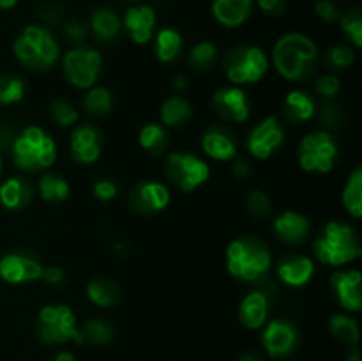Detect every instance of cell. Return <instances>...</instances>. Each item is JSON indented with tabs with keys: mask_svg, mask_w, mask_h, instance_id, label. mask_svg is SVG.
<instances>
[{
	"mask_svg": "<svg viewBox=\"0 0 362 361\" xmlns=\"http://www.w3.org/2000/svg\"><path fill=\"white\" fill-rule=\"evenodd\" d=\"M271 60L279 76L285 80H310L318 66V48L310 35L288 32L276 41Z\"/></svg>",
	"mask_w": 362,
	"mask_h": 361,
	"instance_id": "cell-1",
	"label": "cell"
},
{
	"mask_svg": "<svg viewBox=\"0 0 362 361\" xmlns=\"http://www.w3.org/2000/svg\"><path fill=\"white\" fill-rule=\"evenodd\" d=\"M313 253L320 264L345 268L362 257L361 237L352 225L332 219L325 223L315 237Z\"/></svg>",
	"mask_w": 362,
	"mask_h": 361,
	"instance_id": "cell-2",
	"label": "cell"
},
{
	"mask_svg": "<svg viewBox=\"0 0 362 361\" xmlns=\"http://www.w3.org/2000/svg\"><path fill=\"white\" fill-rule=\"evenodd\" d=\"M271 268V248L257 236L237 237L226 246V271L240 282H258Z\"/></svg>",
	"mask_w": 362,
	"mask_h": 361,
	"instance_id": "cell-3",
	"label": "cell"
},
{
	"mask_svg": "<svg viewBox=\"0 0 362 361\" xmlns=\"http://www.w3.org/2000/svg\"><path fill=\"white\" fill-rule=\"evenodd\" d=\"M18 62L34 73H46L60 60V46L45 25H27L13 45Z\"/></svg>",
	"mask_w": 362,
	"mask_h": 361,
	"instance_id": "cell-4",
	"label": "cell"
},
{
	"mask_svg": "<svg viewBox=\"0 0 362 361\" xmlns=\"http://www.w3.org/2000/svg\"><path fill=\"white\" fill-rule=\"evenodd\" d=\"M11 156L21 172H45L57 161V144L42 127L27 126L11 142Z\"/></svg>",
	"mask_w": 362,
	"mask_h": 361,
	"instance_id": "cell-5",
	"label": "cell"
},
{
	"mask_svg": "<svg viewBox=\"0 0 362 361\" xmlns=\"http://www.w3.org/2000/svg\"><path fill=\"white\" fill-rule=\"evenodd\" d=\"M35 335L49 345H62L67 342L83 343L76 315L71 306L62 303L46 304L39 310L35 317Z\"/></svg>",
	"mask_w": 362,
	"mask_h": 361,
	"instance_id": "cell-6",
	"label": "cell"
},
{
	"mask_svg": "<svg viewBox=\"0 0 362 361\" xmlns=\"http://www.w3.org/2000/svg\"><path fill=\"white\" fill-rule=\"evenodd\" d=\"M267 53L257 45H239L230 50L223 59L226 80L232 85L243 87L260 81L269 71Z\"/></svg>",
	"mask_w": 362,
	"mask_h": 361,
	"instance_id": "cell-7",
	"label": "cell"
},
{
	"mask_svg": "<svg viewBox=\"0 0 362 361\" xmlns=\"http://www.w3.org/2000/svg\"><path fill=\"white\" fill-rule=\"evenodd\" d=\"M339 147L329 131L317 130L306 133L297 145V161L304 172L329 173L338 161Z\"/></svg>",
	"mask_w": 362,
	"mask_h": 361,
	"instance_id": "cell-8",
	"label": "cell"
},
{
	"mask_svg": "<svg viewBox=\"0 0 362 361\" xmlns=\"http://www.w3.org/2000/svg\"><path fill=\"white\" fill-rule=\"evenodd\" d=\"M165 176L177 190L191 193L207 183L211 177V166L198 154L189 151H175L166 156Z\"/></svg>",
	"mask_w": 362,
	"mask_h": 361,
	"instance_id": "cell-9",
	"label": "cell"
},
{
	"mask_svg": "<svg viewBox=\"0 0 362 361\" xmlns=\"http://www.w3.org/2000/svg\"><path fill=\"white\" fill-rule=\"evenodd\" d=\"M62 73L73 87L88 91L98 84L103 71V57L90 46H74L60 60Z\"/></svg>",
	"mask_w": 362,
	"mask_h": 361,
	"instance_id": "cell-10",
	"label": "cell"
},
{
	"mask_svg": "<svg viewBox=\"0 0 362 361\" xmlns=\"http://www.w3.org/2000/svg\"><path fill=\"white\" fill-rule=\"evenodd\" d=\"M42 262L27 248L11 250L0 257V278L9 285H25L41 278Z\"/></svg>",
	"mask_w": 362,
	"mask_h": 361,
	"instance_id": "cell-11",
	"label": "cell"
},
{
	"mask_svg": "<svg viewBox=\"0 0 362 361\" xmlns=\"http://www.w3.org/2000/svg\"><path fill=\"white\" fill-rule=\"evenodd\" d=\"M285 127L276 115H269L255 124L246 138V149L255 159H269L285 144Z\"/></svg>",
	"mask_w": 362,
	"mask_h": 361,
	"instance_id": "cell-12",
	"label": "cell"
},
{
	"mask_svg": "<svg viewBox=\"0 0 362 361\" xmlns=\"http://www.w3.org/2000/svg\"><path fill=\"white\" fill-rule=\"evenodd\" d=\"M300 335L297 326L288 319H274L265 322L264 333H262V343L265 353L271 357H288L299 347Z\"/></svg>",
	"mask_w": 362,
	"mask_h": 361,
	"instance_id": "cell-13",
	"label": "cell"
},
{
	"mask_svg": "<svg viewBox=\"0 0 362 361\" xmlns=\"http://www.w3.org/2000/svg\"><path fill=\"white\" fill-rule=\"evenodd\" d=\"M170 188L159 180H140L129 191V207L144 216L158 214L170 205Z\"/></svg>",
	"mask_w": 362,
	"mask_h": 361,
	"instance_id": "cell-14",
	"label": "cell"
},
{
	"mask_svg": "<svg viewBox=\"0 0 362 361\" xmlns=\"http://www.w3.org/2000/svg\"><path fill=\"white\" fill-rule=\"evenodd\" d=\"M212 106H214L216 115L225 122L240 124L250 119L251 101L246 91L237 85L218 88L212 96Z\"/></svg>",
	"mask_w": 362,
	"mask_h": 361,
	"instance_id": "cell-15",
	"label": "cell"
},
{
	"mask_svg": "<svg viewBox=\"0 0 362 361\" xmlns=\"http://www.w3.org/2000/svg\"><path fill=\"white\" fill-rule=\"evenodd\" d=\"M105 147V137L99 127L92 124H80L74 126L69 137L71 158L78 165H92L98 161Z\"/></svg>",
	"mask_w": 362,
	"mask_h": 361,
	"instance_id": "cell-16",
	"label": "cell"
},
{
	"mask_svg": "<svg viewBox=\"0 0 362 361\" xmlns=\"http://www.w3.org/2000/svg\"><path fill=\"white\" fill-rule=\"evenodd\" d=\"M331 289L336 301L349 314H357L362 308V275L359 269H343L332 273Z\"/></svg>",
	"mask_w": 362,
	"mask_h": 361,
	"instance_id": "cell-17",
	"label": "cell"
},
{
	"mask_svg": "<svg viewBox=\"0 0 362 361\" xmlns=\"http://www.w3.org/2000/svg\"><path fill=\"white\" fill-rule=\"evenodd\" d=\"M202 151L214 161H233L237 158V140L228 127L221 124L209 126L202 133Z\"/></svg>",
	"mask_w": 362,
	"mask_h": 361,
	"instance_id": "cell-18",
	"label": "cell"
},
{
	"mask_svg": "<svg viewBox=\"0 0 362 361\" xmlns=\"http://www.w3.org/2000/svg\"><path fill=\"white\" fill-rule=\"evenodd\" d=\"M272 230H274L276 237L283 244L300 246L310 237L311 223L308 216H304L303 212L290 209V211H283L276 216L274 223H272Z\"/></svg>",
	"mask_w": 362,
	"mask_h": 361,
	"instance_id": "cell-19",
	"label": "cell"
},
{
	"mask_svg": "<svg viewBox=\"0 0 362 361\" xmlns=\"http://www.w3.org/2000/svg\"><path fill=\"white\" fill-rule=\"evenodd\" d=\"M156 11L151 6H131L124 13L122 27L134 45H147L152 41L156 30Z\"/></svg>",
	"mask_w": 362,
	"mask_h": 361,
	"instance_id": "cell-20",
	"label": "cell"
},
{
	"mask_svg": "<svg viewBox=\"0 0 362 361\" xmlns=\"http://www.w3.org/2000/svg\"><path fill=\"white\" fill-rule=\"evenodd\" d=\"M276 275L285 285L300 289L313 280L315 262L306 255H286L278 262Z\"/></svg>",
	"mask_w": 362,
	"mask_h": 361,
	"instance_id": "cell-21",
	"label": "cell"
},
{
	"mask_svg": "<svg viewBox=\"0 0 362 361\" xmlns=\"http://www.w3.org/2000/svg\"><path fill=\"white\" fill-rule=\"evenodd\" d=\"M271 301L262 290H251L239 304V321L246 329H260L267 322Z\"/></svg>",
	"mask_w": 362,
	"mask_h": 361,
	"instance_id": "cell-22",
	"label": "cell"
},
{
	"mask_svg": "<svg viewBox=\"0 0 362 361\" xmlns=\"http://www.w3.org/2000/svg\"><path fill=\"white\" fill-rule=\"evenodd\" d=\"M318 112L317 99L303 88L290 91L283 101V117L292 124L310 122Z\"/></svg>",
	"mask_w": 362,
	"mask_h": 361,
	"instance_id": "cell-23",
	"label": "cell"
},
{
	"mask_svg": "<svg viewBox=\"0 0 362 361\" xmlns=\"http://www.w3.org/2000/svg\"><path fill=\"white\" fill-rule=\"evenodd\" d=\"M34 198V186L23 177H9L0 184V205L7 211H21Z\"/></svg>",
	"mask_w": 362,
	"mask_h": 361,
	"instance_id": "cell-24",
	"label": "cell"
},
{
	"mask_svg": "<svg viewBox=\"0 0 362 361\" xmlns=\"http://www.w3.org/2000/svg\"><path fill=\"white\" fill-rule=\"evenodd\" d=\"M212 16L226 28H237L247 21L253 11V0H214Z\"/></svg>",
	"mask_w": 362,
	"mask_h": 361,
	"instance_id": "cell-25",
	"label": "cell"
},
{
	"mask_svg": "<svg viewBox=\"0 0 362 361\" xmlns=\"http://www.w3.org/2000/svg\"><path fill=\"white\" fill-rule=\"evenodd\" d=\"M87 299L92 304L101 308L115 306L120 299H122V290H120L119 283L115 280L108 278V276H95L87 283Z\"/></svg>",
	"mask_w": 362,
	"mask_h": 361,
	"instance_id": "cell-26",
	"label": "cell"
},
{
	"mask_svg": "<svg viewBox=\"0 0 362 361\" xmlns=\"http://www.w3.org/2000/svg\"><path fill=\"white\" fill-rule=\"evenodd\" d=\"M88 27L94 32L99 42H112L119 38L120 30H122V20L115 11L108 9V7H99L92 13Z\"/></svg>",
	"mask_w": 362,
	"mask_h": 361,
	"instance_id": "cell-27",
	"label": "cell"
},
{
	"mask_svg": "<svg viewBox=\"0 0 362 361\" xmlns=\"http://www.w3.org/2000/svg\"><path fill=\"white\" fill-rule=\"evenodd\" d=\"M159 119L165 127H184L193 119V105L180 94L170 96L161 105Z\"/></svg>",
	"mask_w": 362,
	"mask_h": 361,
	"instance_id": "cell-28",
	"label": "cell"
},
{
	"mask_svg": "<svg viewBox=\"0 0 362 361\" xmlns=\"http://www.w3.org/2000/svg\"><path fill=\"white\" fill-rule=\"evenodd\" d=\"M184 48V39L179 30L172 27H165L156 34L154 53L159 62L173 64L180 59Z\"/></svg>",
	"mask_w": 362,
	"mask_h": 361,
	"instance_id": "cell-29",
	"label": "cell"
},
{
	"mask_svg": "<svg viewBox=\"0 0 362 361\" xmlns=\"http://www.w3.org/2000/svg\"><path fill=\"white\" fill-rule=\"evenodd\" d=\"M39 197L46 204H62L69 198L71 186L67 183L66 177L59 176V173L48 172L39 179L37 184Z\"/></svg>",
	"mask_w": 362,
	"mask_h": 361,
	"instance_id": "cell-30",
	"label": "cell"
},
{
	"mask_svg": "<svg viewBox=\"0 0 362 361\" xmlns=\"http://www.w3.org/2000/svg\"><path fill=\"white\" fill-rule=\"evenodd\" d=\"M341 202L345 211L354 219H359L362 216V168L356 166L346 177V183L341 191Z\"/></svg>",
	"mask_w": 362,
	"mask_h": 361,
	"instance_id": "cell-31",
	"label": "cell"
},
{
	"mask_svg": "<svg viewBox=\"0 0 362 361\" xmlns=\"http://www.w3.org/2000/svg\"><path fill=\"white\" fill-rule=\"evenodd\" d=\"M138 142L144 151L152 156L165 154L168 149V127L163 126L161 122H148L145 124L138 134Z\"/></svg>",
	"mask_w": 362,
	"mask_h": 361,
	"instance_id": "cell-32",
	"label": "cell"
},
{
	"mask_svg": "<svg viewBox=\"0 0 362 361\" xmlns=\"http://www.w3.org/2000/svg\"><path fill=\"white\" fill-rule=\"evenodd\" d=\"M113 105V94L108 87H103V85H94V87L88 88L83 96V106L85 113L92 117H106L112 113Z\"/></svg>",
	"mask_w": 362,
	"mask_h": 361,
	"instance_id": "cell-33",
	"label": "cell"
},
{
	"mask_svg": "<svg viewBox=\"0 0 362 361\" xmlns=\"http://www.w3.org/2000/svg\"><path fill=\"white\" fill-rule=\"evenodd\" d=\"M329 331L338 342L354 347L359 343L361 331L356 319L349 314H336L329 319Z\"/></svg>",
	"mask_w": 362,
	"mask_h": 361,
	"instance_id": "cell-34",
	"label": "cell"
},
{
	"mask_svg": "<svg viewBox=\"0 0 362 361\" xmlns=\"http://www.w3.org/2000/svg\"><path fill=\"white\" fill-rule=\"evenodd\" d=\"M218 59V46L211 41L197 42V45L189 50V53H187V62H189L191 69L198 71V73H204V71H209L211 67H214Z\"/></svg>",
	"mask_w": 362,
	"mask_h": 361,
	"instance_id": "cell-35",
	"label": "cell"
},
{
	"mask_svg": "<svg viewBox=\"0 0 362 361\" xmlns=\"http://www.w3.org/2000/svg\"><path fill=\"white\" fill-rule=\"evenodd\" d=\"M81 340L92 345H106L113 338V326L106 319H88L80 328Z\"/></svg>",
	"mask_w": 362,
	"mask_h": 361,
	"instance_id": "cell-36",
	"label": "cell"
},
{
	"mask_svg": "<svg viewBox=\"0 0 362 361\" xmlns=\"http://www.w3.org/2000/svg\"><path fill=\"white\" fill-rule=\"evenodd\" d=\"M25 92H27V85L18 74H0V106L18 105L23 101Z\"/></svg>",
	"mask_w": 362,
	"mask_h": 361,
	"instance_id": "cell-37",
	"label": "cell"
},
{
	"mask_svg": "<svg viewBox=\"0 0 362 361\" xmlns=\"http://www.w3.org/2000/svg\"><path fill=\"white\" fill-rule=\"evenodd\" d=\"M339 25H341L343 34L350 41L354 48H361L362 46V11L359 7H352V9L345 11L339 14Z\"/></svg>",
	"mask_w": 362,
	"mask_h": 361,
	"instance_id": "cell-38",
	"label": "cell"
},
{
	"mask_svg": "<svg viewBox=\"0 0 362 361\" xmlns=\"http://www.w3.org/2000/svg\"><path fill=\"white\" fill-rule=\"evenodd\" d=\"M49 117L53 122L60 127H74L80 119V112L73 103L66 101V99H55L49 105Z\"/></svg>",
	"mask_w": 362,
	"mask_h": 361,
	"instance_id": "cell-39",
	"label": "cell"
},
{
	"mask_svg": "<svg viewBox=\"0 0 362 361\" xmlns=\"http://www.w3.org/2000/svg\"><path fill=\"white\" fill-rule=\"evenodd\" d=\"M356 62V50L350 45H336L329 48L325 53V64L332 71H345L350 69Z\"/></svg>",
	"mask_w": 362,
	"mask_h": 361,
	"instance_id": "cell-40",
	"label": "cell"
},
{
	"mask_svg": "<svg viewBox=\"0 0 362 361\" xmlns=\"http://www.w3.org/2000/svg\"><path fill=\"white\" fill-rule=\"evenodd\" d=\"M246 209L255 218H265L272 212V200L264 190H251L246 197Z\"/></svg>",
	"mask_w": 362,
	"mask_h": 361,
	"instance_id": "cell-41",
	"label": "cell"
},
{
	"mask_svg": "<svg viewBox=\"0 0 362 361\" xmlns=\"http://www.w3.org/2000/svg\"><path fill=\"white\" fill-rule=\"evenodd\" d=\"M315 92L325 101H332L341 91V81L334 73H324L315 78Z\"/></svg>",
	"mask_w": 362,
	"mask_h": 361,
	"instance_id": "cell-42",
	"label": "cell"
},
{
	"mask_svg": "<svg viewBox=\"0 0 362 361\" xmlns=\"http://www.w3.org/2000/svg\"><path fill=\"white\" fill-rule=\"evenodd\" d=\"M88 34H90V27H88V23H85V21L67 20L66 23H64V35H66L73 45H83V42L87 41Z\"/></svg>",
	"mask_w": 362,
	"mask_h": 361,
	"instance_id": "cell-43",
	"label": "cell"
},
{
	"mask_svg": "<svg viewBox=\"0 0 362 361\" xmlns=\"http://www.w3.org/2000/svg\"><path fill=\"white\" fill-rule=\"evenodd\" d=\"M92 195L99 202H112L119 195V186L112 179H99L92 184Z\"/></svg>",
	"mask_w": 362,
	"mask_h": 361,
	"instance_id": "cell-44",
	"label": "cell"
},
{
	"mask_svg": "<svg viewBox=\"0 0 362 361\" xmlns=\"http://www.w3.org/2000/svg\"><path fill=\"white\" fill-rule=\"evenodd\" d=\"M315 14L320 18L325 23H334L339 20V9L334 6V2L331 0H317L315 2Z\"/></svg>",
	"mask_w": 362,
	"mask_h": 361,
	"instance_id": "cell-45",
	"label": "cell"
},
{
	"mask_svg": "<svg viewBox=\"0 0 362 361\" xmlns=\"http://www.w3.org/2000/svg\"><path fill=\"white\" fill-rule=\"evenodd\" d=\"M257 4L262 13L272 18L283 16L286 11V0H257Z\"/></svg>",
	"mask_w": 362,
	"mask_h": 361,
	"instance_id": "cell-46",
	"label": "cell"
},
{
	"mask_svg": "<svg viewBox=\"0 0 362 361\" xmlns=\"http://www.w3.org/2000/svg\"><path fill=\"white\" fill-rule=\"evenodd\" d=\"M64 278H66V275H64V269L59 268V265H45L42 268V273H41V278L42 282L46 283V285H60V283H64Z\"/></svg>",
	"mask_w": 362,
	"mask_h": 361,
	"instance_id": "cell-47",
	"label": "cell"
},
{
	"mask_svg": "<svg viewBox=\"0 0 362 361\" xmlns=\"http://www.w3.org/2000/svg\"><path fill=\"white\" fill-rule=\"evenodd\" d=\"M232 173L237 179H247L253 173V166H251V163L247 159L235 158L232 163Z\"/></svg>",
	"mask_w": 362,
	"mask_h": 361,
	"instance_id": "cell-48",
	"label": "cell"
},
{
	"mask_svg": "<svg viewBox=\"0 0 362 361\" xmlns=\"http://www.w3.org/2000/svg\"><path fill=\"white\" fill-rule=\"evenodd\" d=\"M39 14H41V18L46 23H59V21L62 20V11H60L55 4H46V6L39 11Z\"/></svg>",
	"mask_w": 362,
	"mask_h": 361,
	"instance_id": "cell-49",
	"label": "cell"
},
{
	"mask_svg": "<svg viewBox=\"0 0 362 361\" xmlns=\"http://www.w3.org/2000/svg\"><path fill=\"white\" fill-rule=\"evenodd\" d=\"M187 87H189V81H187V78L184 76V74H177V76L173 78L172 88L177 92V94H182Z\"/></svg>",
	"mask_w": 362,
	"mask_h": 361,
	"instance_id": "cell-50",
	"label": "cell"
},
{
	"mask_svg": "<svg viewBox=\"0 0 362 361\" xmlns=\"http://www.w3.org/2000/svg\"><path fill=\"white\" fill-rule=\"evenodd\" d=\"M237 361H265V360L260 353H257V350H246V353L240 354Z\"/></svg>",
	"mask_w": 362,
	"mask_h": 361,
	"instance_id": "cell-51",
	"label": "cell"
},
{
	"mask_svg": "<svg viewBox=\"0 0 362 361\" xmlns=\"http://www.w3.org/2000/svg\"><path fill=\"white\" fill-rule=\"evenodd\" d=\"M52 361H74V356L69 350H60V353H57L55 356L52 357Z\"/></svg>",
	"mask_w": 362,
	"mask_h": 361,
	"instance_id": "cell-52",
	"label": "cell"
},
{
	"mask_svg": "<svg viewBox=\"0 0 362 361\" xmlns=\"http://www.w3.org/2000/svg\"><path fill=\"white\" fill-rule=\"evenodd\" d=\"M345 361H362L361 360V353H359V349H357V345H354L352 349H350V353L346 354Z\"/></svg>",
	"mask_w": 362,
	"mask_h": 361,
	"instance_id": "cell-53",
	"label": "cell"
},
{
	"mask_svg": "<svg viewBox=\"0 0 362 361\" xmlns=\"http://www.w3.org/2000/svg\"><path fill=\"white\" fill-rule=\"evenodd\" d=\"M18 0H0V9H13V7H16Z\"/></svg>",
	"mask_w": 362,
	"mask_h": 361,
	"instance_id": "cell-54",
	"label": "cell"
},
{
	"mask_svg": "<svg viewBox=\"0 0 362 361\" xmlns=\"http://www.w3.org/2000/svg\"><path fill=\"white\" fill-rule=\"evenodd\" d=\"M2 170H4V159H2V154H0V177H2Z\"/></svg>",
	"mask_w": 362,
	"mask_h": 361,
	"instance_id": "cell-55",
	"label": "cell"
},
{
	"mask_svg": "<svg viewBox=\"0 0 362 361\" xmlns=\"http://www.w3.org/2000/svg\"><path fill=\"white\" fill-rule=\"evenodd\" d=\"M129 2H138V0H129Z\"/></svg>",
	"mask_w": 362,
	"mask_h": 361,
	"instance_id": "cell-56",
	"label": "cell"
}]
</instances>
